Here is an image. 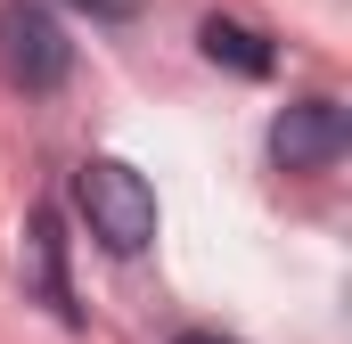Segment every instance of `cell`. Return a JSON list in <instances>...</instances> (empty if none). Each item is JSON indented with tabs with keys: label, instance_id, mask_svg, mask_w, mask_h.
Returning <instances> with one entry per match:
<instances>
[{
	"label": "cell",
	"instance_id": "6da1fadb",
	"mask_svg": "<svg viewBox=\"0 0 352 344\" xmlns=\"http://www.w3.org/2000/svg\"><path fill=\"white\" fill-rule=\"evenodd\" d=\"M74 205H82L90 238H98L107 255H140V246L156 238V189L123 164V156H90V164L74 172Z\"/></svg>",
	"mask_w": 352,
	"mask_h": 344
},
{
	"label": "cell",
	"instance_id": "7a4b0ae2",
	"mask_svg": "<svg viewBox=\"0 0 352 344\" xmlns=\"http://www.w3.org/2000/svg\"><path fill=\"white\" fill-rule=\"evenodd\" d=\"M0 74L16 90H58L74 74V41L41 0H0Z\"/></svg>",
	"mask_w": 352,
	"mask_h": 344
},
{
	"label": "cell",
	"instance_id": "3957f363",
	"mask_svg": "<svg viewBox=\"0 0 352 344\" xmlns=\"http://www.w3.org/2000/svg\"><path fill=\"white\" fill-rule=\"evenodd\" d=\"M344 156V107L336 98H295L270 123V164L278 172H328Z\"/></svg>",
	"mask_w": 352,
	"mask_h": 344
},
{
	"label": "cell",
	"instance_id": "277c9868",
	"mask_svg": "<svg viewBox=\"0 0 352 344\" xmlns=\"http://www.w3.org/2000/svg\"><path fill=\"white\" fill-rule=\"evenodd\" d=\"M205 58L213 66H230V74H270L278 66V50H270V33H254V25H238V17H205Z\"/></svg>",
	"mask_w": 352,
	"mask_h": 344
},
{
	"label": "cell",
	"instance_id": "5b68a950",
	"mask_svg": "<svg viewBox=\"0 0 352 344\" xmlns=\"http://www.w3.org/2000/svg\"><path fill=\"white\" fill-rule=\"evenodd\" d=\"M25 262H33L41 295H50L58 312H74V303H66V279H58V222H50V213H33V230H25Z\"/></svg>",
	"mask_w": 352,
	"mask_h": 344
},
{
	"label": "cell",
	"instance_id": "8992f818",
	"mask_svg": "<svg viewBox=\"0 0 352 344\" xmlns=\"http://www.w3.org/2000/svg\"><path fill=\"white\" fill-rule=\"evenodd\" d=\"M74 8H90V17H107V25H131V17H140V0H74Z\"/></svg>",
	"mask_w": 352,
	"mask_h": 344
},
{
	"label": "cell",
	"instance_id": "52a82bcc",
	"mask_svg": "<svg viewBox=\"0 0 352 344\" xmlns=\"http://www.w3.org/2000/svg\"><path fill=\"white\" fill-rule=\"evenodd\" d=\"M173 344H230V336H213V328H188V336H173Z\"/></svg>",
	"mask_w": 352,
	"mask_h": 344
}]
</instances>
